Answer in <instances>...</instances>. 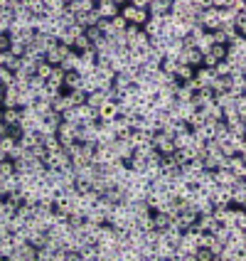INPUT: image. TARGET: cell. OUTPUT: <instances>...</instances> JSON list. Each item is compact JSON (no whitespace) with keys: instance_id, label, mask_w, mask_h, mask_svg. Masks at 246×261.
Returning a JSON list of instances; mask_svg holds the SVG:
<instances>
[{"instance_id":"ba28073f","label":"cell","mask_w":246,"mask_h":261,"mask_svg":"<svg viewBox=\"0 0 246 261\" xmlns=\"http://www.w3.org/2000/svg\"><path fill=\"white\" fill-rule=\"evenodd\" d=\"M96 114H99V123H111L116 116H121L118 114V104H111V101H106Z\"/></svg>"},{"instance_id":"44dd1931","label":"cell","mask_w":246,"mask_h":261,"mask_svg":"<svg viewBox=\"0 0 246 261\" xmlns=\"http://www.w3.org/2000/svg\"><path fill=\"white\" fill-rule=\"evenodd\" d=\"M175 69H177V59H172V57H163V62H160V72H163L165 77H172Z\"/></svg>"},{"instance_id":"ac0fdd59","label":"cell","mask_w":246,"mask_h":261,"mask_svg":"<svg viewBox=\"0 0 246 261\" xmlns=\"http://www.w3.org/2000/svg\"><path fill=\"white\" fill-rule=\"evenodd\" d=\"M0 177H3V180L15 177V160H10V158L0 160Z\"/></svg>"},{"instance_id":"30bf717a","label":"cell","mask_w":246,"mask_h":261,"mask_svg":"<svg viewBox=\"0 0 246 261\" xmlns=\"http://www.w3.org/2000/svg\"><path fill=\"white\" fill-rule=\"evenodd\" d=\"M150 222H153V229L155 232H165L172 227V217H167L165 212H153L150 214Z\"/></svg>"},{"instance_id":"5b68a950","label":"cell","mask_w":246,"mask_h":261,"mask_svg":"<svg viewBox=\"0 0 246 261\" xmlns=\"http://www.w3.org/2000/svg\"><path fill=\"white\" fill-rule=\"evenodd\" d=\"M177 64H187V67L197 69V67H202V55L197 50H182L177 55Z\"/></svg>"},{"instance_id":"7a4b0ae2","label":"cell","mask_w":246,"mask_h":261,"mask_svg":"<svg viewBox=\"0 0 246 261\" xmlns=\"http://www.w3.org/2000/svg\"><path fill=\"white\" fill-rule=\"evenodd\" d=\"M150 145L163 155V158H167V155H172L175 153V143H172V138L170 136H165L163 131H158V133H153V141H150Z\"/></svg>"},{"instance_id":"52a82bcc","label":"cell","mask_w":246,"mask_h":261,"mask_svg":"<svg viewBox=\"0 0 246 261\" xmlns=\"http://www.w3.org/2000/svg\"><path fill=\"white\" fill-rule=\"evenodd\" d=\"M150 141H153V133H148V131H131V136H128V143L133 150L150 145Z\"/></svg>"},{"instance_id":"7402d4cb","label":"cell","mask_w":246,"mask_h":261,"mask_svg":"<svg viewBox=\"0 0 246 261\" xmlns=\"http://www.w3.org/2000/svg\"><path fill=\"white\" fill-rule=\"evenodd\" d=\"M231 207L236 209L246 207V190H231Z\"/></svg>"},{"instance_id":"484cf974","label":"cell","mask_w":246,"mask_h":261,"mask_svg":"<svg viewBox=\"0 0 246 261\" xmlns=\"http://www.w3.org/2000/svg\"><path fill=\"white\" fill-rule=\"evenodd\" d=\"M212 74H214V77H231V67H229V62H217V67L212 69Z\"/></svg>"},{"instance_id":"f1b7e54d","label":"cell","mask_w":246,"mask_h":261,"mask_svg":"<svg viewBox=\"0 0 246 261\" xmlns=\"http://www.w3.org/2000/svg\"><path fill=\"white\" fill-rule=\"evenodd\" d=\"M234 227L246 232V212H244V209H236V212H234Z\"/></svg>"},{"instance_id":"277c9868","label":"cell","mask_w":246,"mask_h":261,"mask_svg":"<svg viewBox=\"0 0 246 261\" xmlns=\"http://www.w3.org/2000/svg\"><path fill=\"white\" fill-rule=\"evenodd\" d=\"M94 5H96V0H67V13L84 15V13H91Z\"/></svg>"},{"instance_id":"e575fe53","label":"cell","mask_w":246,"mask_h":261,"mask_svg":"<svg viewBox=\"0 0 246 261\" xmlns=\"http://www.w3.org/2000/svg\"><path fill=\"white\" fill-rule=\"evenodd\" d=\"M3 94H5V87L0 84V106H3Z\"/></svg>"},{"instance_id":"ffe728a7","label":"cell","mask_w":246,"mask_h":261,"mask_svg":"<svg viewBox=\"0 0 246 261\" xmlns=\"http://www.w3.org/2000/svg\"><path fill=\"white\" fill-rule=\"evenodd\" d=\"M42 148H45L47 153H57V150H62L57 136H42Z\"/></svg>"},{"instance_id":"83f0119b","label":"cell","mask_w":246,"mask_h":261,"mask_svg":"<svg viewBox=\"0 0 246 261\" xmlns=\"http://www.w3.org/2000/svg\"><path fill=\"white\" fill-rule=\"evenodd\" d=\"M209 57H212L214 62H224V59H226V47H219V45H214V47L209 50Z\"/></svg>"},{"instance_id":"6da1fadb","label":"cell","mask_w":246,"mask_h":261,"mask_svg":"<svg viewBox=\"0 0 246 261\" xmlns=\"http://www.w3.org/2000/svg\"><path fill=\"white\" fill-rule=\"evenodd\" d=\"M126 3H128V0H96L94 10H96L99 20H111V18H116L121 13V8Z\"/></svg>"},{"instance_id":"5bb4252c","label":"cell","mask_w":246,"mask_h":261,"mask_svg":"<svg viewBox=\"0 0 246 261\" xmlns=\"http://www.w3.org/2000/svg\"><path fill=\"white\" fill-rule=\"evenodd\" d=\"M0 121H3L5 126H18L20 123V109H3Z\"/></svg>"},{"instance_id":"3957f363","label":"cell","mask_w":246,"mask_h":261,"mask_svg":"<svg viewBox=\"0 0 246 261\" xmlns=\"http://www.w3.org/2000/svg\"><path fill=\"white\" fill-rule=\"evenodd\" d=\"M172 8V0H148V15L150 18H167Z\"/></svg>"},{"instance_id":"2e32d148","label":"cell","mask_w":246,"mask_h":261,"mask_svg":"<svg viewBox=\"0 0 246 261\" xmlns=\"http://www.w3.org/2000/svg\"><path fill=\"white\" fill-rule=\"evenodd\" d=\"M180 84H185V82H190V79H194V69L192 67H187V64H177V69H175V74H172Z\"/></svg>"},{"instance_id":"1f68e13d","label":"cell","mask_w":246,"mask_h":261,"mask_svg":"<svg viewBox=\"0 0 246 261\" xmlns=\"http://www.w3.org/2000/svg\"><path fill=\"white\" fill-rule=\"evenodd\" d=\"M138 32H140V28H136V25H128V28H126V32H123V37H126V40L131 42V40H133V37H136Z\"/></svg>"},{"instance_id":"4dcf8cb0","label":"cell","mask_w":246,"mask_h":261,"mask_svg":"<svg viewBox=\"0 0 246 261\" xmlns=\"http://www.w3.org/2000/svg\"><path fill=\"white\" fill-rule=\"evenodd\" d=\"M194 259H197V261H214V254H212L209 249H197V251H194Z\"/></svg>"},{"instance_id":"9c48e42d","label":"cell","mask_w":246,"mask_h":261,"mask_svg":"<svg viewBox=\"0 0 246 261\" xmlns=\"http://www.w3.org/2000/svg\"><path fill=\"white\" fill-rule=\"evenodd\" d=\"M212 175H214V182H217L219 187H229V190H231V185H234V180H236L229 168H219V170H214Z\"/></svg>"},{"instance_id":"9a60e30c","label":"cell","mask_w":246,"mask_h":261,"mask_svg":"<svg viewBox=\"0 0 246 261\" xmlns=\"http://www.w3.org/2000/svg\"><path fill=\"white\" fill-rule=\"evenodd\" d=\"M212 47H214V42H212V35H209V32H204V35L194 42V50H197L202 57H204V55H209V50H212Z\"/></svg>"},{"instance_id":"4fadbf2b","label":"cell","mask_w":246,"mask_h":261,"mask_svg":"<svg viewBox=\"0 0 246 261\" xmlns=\"http://www.w3.org/2000/svg\"><path fill=\"white\" fill-rule=\"evenodd\" d=\"M62 89H64V91H77V89H82V74H77V72H67V74H64V84H62Z\"/></svg>"},{"instance_id":"4316f807","label":"cell","mask_w":246,"mask_h":261,"mask_svg":"<svg viewBox=\"0 0 246 261\" xmlns=\"http://www.w3.org/2000/svg\"><path fill=\"white\" fill-rule=\"evenodd\" d=\"M15 82V74L8 69V67H0V84H3V87H10Z\"/></svg>"},{"instance_id":"e0dca14e","label":"cell","mask_w":246,"mask_h":261,"mask_svg":"<svg viewBox=\"0 0 246 261\" xmlns=\"http://www.w3.org/2000/svg\"><path fill=\"white\" fill-rule=\"evenodd\" d=\"M62 84H64V69H62V67H55L52 74H50V79H47V87L62 89Z\"/></svg>"},{"instance_id":"8fae6325","label":"cell","mask_w":246,"mask_h":261,"mask_svg":"<svg viewBox=\"0 0 246 261\" xmlns=\"http://www.w3.org/2000/svg\"><path fill=\"white\" fill-rule=\"evenodd\" d=\"M18 89H15V84H10V87H5V94H3V109H20L18 106Z\"/></svg>"},{"instance_id":"f546056e","label":"cell","mask_w":246,"mask_h":261,"mask_svg":"<svg viewBox=\"0 0 246 261\" xmlns=\"http://www.w3.org/2000/svg\"><path fill=\"white\" fill-rule=\"evenodd\" d=\"M229 133H231L234 138H241V141H244V133H246V121H239L236 126H231V128H229Z\"/></svg>"},{"instance_id":"d590c367","label":"cell","mask_w":246,"mask_h":261,"mask_svg":"<svg viewBox=\"0 0 246 261\" xmlns=\"http://www.w3.org/2000/svg\"><path fill=\"white\" fill-rule=\"evenodd\" d=\"M3 200H5V195H3V192H0V204H3Z\"/></svg>"},{"instance_id":"603a6c76","label":"cell","mask_w":246,"mask_h":261,"mask_svg":"<svg viewBox=\"0 0 246 261\" xmlns=\"http://www.w3.org/2000/svg\"><path fill=\"white\" fill-rule=\"evenodd\" d=\"M234 99L236 96H231L229 91H224V94H219V96H214V104L224 111V109H229V106H234Z\"/></svg>"},{"instance_id":"d4e9b609","label":"cell","mask_w":246,"mask_h":261,"mask_svg":"<svg viewBox=\"0 0 246 261\" xmlns=\"http://www.w3.org/2000/svg\"><path fill=\"white\" fill-rule=\"evenodd\" d=\"M192 133H182V136H175L172 138V143H175V150H180V148H190L192 145Z\"/></svg>"},{"instance_id":"cb8c5ba5","label":"cell","mask_w":246,"mask_h":261,"mask_svg":"<svg viewBox=\"0 0 246 261\" xmlns=\"http://www.w3.org/2000/svg\"><path fill=\"white\" fill-rule=\"evenodd\" d=\"M52 69H55V67H50V64L42 59V62L37 64V69H35V77H37V79H42V82H47V79H50V74H52Z\"/></svg>"},{"instance_id":"d6a6232c","label":"cell","mask_w":246,"mask_h":261,"mask_svg":"<svg viewBox=\"0 0 246 261\" xmlns=\"http://www.w3.org/2000/svg\"><path fill=\"white\" fill-rule=\"evenodd\" d=\"M5 136H8V126H5L3 121H0V141H3Z\"/></svg>"},{"instance_id":"d6986e66","label":"cell","mask_w":246,"mask_h":261,"mask_svg":"<svg viewBox=\"0 0 246 261\" xmlns=\"http://www.w3.org/2000/svg\"><path fill=\"white\" fill-rule=\"evenodd\" d=\"M64 94H67V99H69V104H72L74 109L86 104V94H84L82 89H77V91H64Z\"/></svg>"},{"instance_id":"836d02e7","label":"cell","mask_w":246,"mask_h":261,"mask_svg":"<svg viewBox=\"0 0 246 261\" xmlns=\"http://www.w3.org/2000/svg\"><path fill=\"white\" fill-rule=\"evenodd\" d=\"M180 261H197V259H194V254H185V256H180Z\"/></svg>"},{"instance_id":"7c38bea8","label":"cell","mask_w":246,"mask_h":261,"mask_svg":"<svg viewBox=\"0 0 246 261\" xmlns=\"http://www.w3.org/2000/svg\"><path fill=\"white\" fill-rule=\"evenodd\" d=\"M212 79H214L212 69H204V67H197V69H194V82H197V84H199L202 89H209Z\"/></svg>"},{"instance_id":"8992f818","label":"cell","mask_w":246,"mask_h":261,"mask_svg":"<svg viewBox=\"0 0 246 261\" xmlns=\"http://www.w3.org/2000/svg\"><path fill=\"white\" fill-rule=\"evenodd\" d=\"M226 168L234 173V177H246V155H231L226 158Z\"/></svg>"}]
</instances>
